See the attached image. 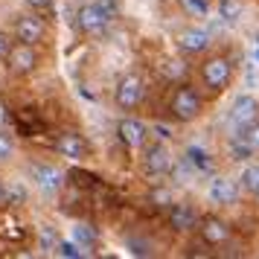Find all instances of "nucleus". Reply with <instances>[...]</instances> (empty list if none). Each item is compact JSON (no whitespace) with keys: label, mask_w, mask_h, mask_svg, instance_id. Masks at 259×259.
Returning a JSON list of instances; mask_svg holds the SVG:
<instances>
[{"label":"nucleus","mask_w":259,"mask_h":259,"mask_svg":"<svg viewBox=\"0 0 259 259\" xmlns=\"http://www.w3.org/2000/svg\"><path fill=\"white\" fill-rule=\"evenodd\" d=\"M163 73L169 76V79H181V76L187 73V67H184V61L169 59V61H163Z\"/></svg>","instance_id":"24"},{"label":"nucleus","mask_w":259,"mask_h":259,"mask_svg":"<svg viewBox=\"0 0 259 259\" xmlns=\"http://www.w3.org/2000/svg\"><path fill=\"white\" fill-rule=\"evenodd\" d=\"M26 6H29L32 12H38V9H50V6H53V0H26Z\"/></svg>","instance_id":"28"},{"label":"nucleus","mask_w":259,"mask_h":259,"mask_svg":"<svg viewBox=\"0 0 259 259\" xmlns=\"http://www.w3.org/2000/svg\"><path fill=\"white\" fill-rule=\"evenodd\" d=\"M143 96H146L143 79L137 73H125L117 82V88H114V105H117L119 111H134V108L143 102Z\"/></svg>","instance_id":"3"},{"label":"nucleus","mask_w":259,"mask_h":259,"mask_svg":"<svg viewBox=\"0 0 259 259\" xmlns=\"http://www.w3.org/2000/svg\"><path fill=\"white\" fill-rule=\"evenodd\" d=\"M201 236H204V242L207 245H224L227 239H230V224L222 222V219H215V215H210V219H201Z\"/></svg>","instance_id":"15"},{"label":"nucleus","mask_w":259,"mask_h":259,"mask_svg":"<svg viewBox=\"0 0 259 259\" xmlns=\"http://www.w3.org/2000/svg\"><path fill=\"white\" fill-rule=\"evenodd\" d=\"M44 38H47V24H44V18H38L35 12L21 15V18L15 21V41L38 47Z\"/></svg>","instance_id":"5"},{"label":"nucleus","mask_w":259,"mask_h":259,"mask_svg":"<svg viewBox=\"0 0 259 259\" xmlns=\"http://www.w3.org/2000/svg\"><path fill=\"white\" fill-rule=\"evenodd\" d=\"M117 137L125 149H143L149 143V125L143 119H134V117H122L117 125Z\"/></svg>","instance_id":"9"},{"label":"nucleus","mask_w":259,"mask_h":259,"mask_svg":"<svg viewBox=\"0 0 259 259\" xmlns=\"http://www.w3.org/2000/svg\"><path fill=\"white\" fill-rule=\"evenodd\" d=\"M189 6V12H198V15H207V0H184Z\"/></svg>","instance_id":"27"},{"label":"nucleus","mask_w":259,"mask_h":259,"mask_svg":"<svg viewBox=\"0 0 259 259\" xmlns=\"http://www.w3.org/2000/svg\"><path fill=\"white\" fill-rule=\"evenodd\" d=\"M9 47H12V44H9V35H6V32L0 29V59L6 56V50H9Z\"/></svg>","instance_id":"30"},{"label":"nucleus","mask_w":259,"mask_h":259,"mask_svg":"<svg viewBox=\"0 0 259 259\" xmlns=\"http://www.w3.org/2000/svg\"><path fill=\"white\" fill-rule=\"evenodd\" d=\"M207 195H210L212 204H219V207H230V204H236V198H239V184L230 181V178H224V175H215L210 181Z\"/></svg>","instance_id":"12"},{"label":"nucleus","mask_w":259,"mask_h":259,"mask_svg":"<svg viewBox=\"0 0 259 259\" xmlns=\"http://www.w3.org/2000/svg\"><path fill=\"white\" fill-rule=\"evenodd\" d=\"M201 96L195 88H189V84H181L175 94H172V114H175L181 122H192V119L201 117Z\"/></svg>","instance_id":"4"},{"label":"nucleus","mask_w":259,"mask_h":259,"mask_svg":"<svg viewBox=\"0 0 259 259\" xmlns=\"http://www.w3.org/2000/svg\"><path fill=\"white\" fill-rule=\"evenodd\" d=\"M172 169V154H169V149H166L163 143H157V146H149L146 149V157H143V172L146 175H166Z\"/></svg>","instance_id":"11"},{"label":"nucleus","mask_w":259,"mask_h":259,"mask_svg":"<svg viewBox=\"0 0 259 259\" xmlns=\"http://www.w3.org/2000/svg\"><path fill=\"white\" fill-rule=\"evenodd\" d=\"M70 239L76 242L79 247H94L96 245V230L91 227V224H84V222H79V224H73V233H70Z\"/></svg>","instance_id":"17"},{"label":"nucleus","mask_w":259,"mask_h":259,"mask_svg":"<svg viewBox=\"0 0 259 259\" xmlns=\"http://www.w3.org/2000/svg\"><path fill=\"white\" fill-rule=\"evenodd\" d=\"M6 122H9V111H6V105H3V102H0V128H3Z\"/></svg>","instance_id":"32"},{"label":"nucleus","mask_w":259,"mask_h":259,"mask_svg":"<svg viewBox=\"0 0 259 259\" xmlns=\"http://www.w3.org/2000/svg\"><path fill=\"white\" fill-rule=\"evenodd\" d=\"M0 198H3V181H0Z\"/></svg>","instance_id":"33"},{"label":"nucleus","mask_w":259,"mask_h":259,"mask_svg":"<svg viewBox=\"0 0 259 259\" xmlns=\"http://www.w3.org/2000/svg\"><path fill=\"white\" fill-rule=\"evenodd\" d=\"M56 245H59V236L53 233V227H44V230H41V247H44V250H53Z\"/></svg>","instance_id":"25"},{"label":"nucleus","mask_w":259,"mask_h":259,"mask_svg":"<svg viewBox=\"0 0 259 259\" xmlns=\"http://www.w3.org/2000/svg\"><path fill=\"white\" fill-rule=\"evenodd\" d=\"M128 247L134 256H149L152 253V245H143V242H128Z\"/></svg>","instance_id":"26"},{"label":"nucleus","mask_w":259,"mask_h":259,"mask_svg":"<svg viewBox=\"0 0 259 259\" xmlns=\"http://www.w3.org/2000/svg\"><path fill=\"white\" fill-rule=\"evenodd\" d=\"M187 163L192 166L195 172H210L212 160H210V154L204 152V149H198V146H189V149H187Z\"/></svg>","instance_id":"19"},{"label":"nucleus","mask_w":259,"mask_h":259,"mask_svg":"<svg viewBox=\"0 0 259 259\" xmlns=\"http://www.w3.org/2000/svg\"><path fill=\"white\" fill-rule=\"evenodd\" d=\"M96 3H99V6L111 15V18H117V3H114V0H96Z\"/></svg>","instance_id":"29"},{"label":"nucleus","mask_w":259,"mask_h":259,"mask_svg":"<svg viewBox=\"0 0 259 259\" xmlns=\"http://www.w3.org/2000/svg\"><path fill=\"white\" fill-rule=\"evenodd\" d=\"M233 137H239V140L245 143L250 152H259V119L247 122V125H242V128H236Z\"/></svg>","instance_id":"18"},{"label":"nucleus","mask_w":259,"mask_h":259,"mask_svg":"<svg viewBox=\"0 0 259 259\" xmlns=\"http://www.w3.org/2000/svg\"><path fill=\"white\" fill-rule=\"evenodd\" d=\"M6 64H9V70L15 76H26V73H32L38 67V53L32 44H12V47L6 50Z\"/></svg>","instance_id":"8"},{"label":"nucleus","mask_w":259,"mask_h":259,"mask_svg":"<svg viewBox=\"0 0 259 259\" xmlns=\"http://www.w3.org/2000/svg\"><path fill=\"white\" fill-rule=\"evenodd\" d=\"M245 15V0H219V18L224 24H236Z\"/></svg>","instance_id":"16"},{"label":"nucleus","mask_w":259,"mask_h":259,"mask_svg":"<svg viewBox=\"0 0 259 259\" xmlns=\"http://www.w3.org/2000/svg\"><path fill=\"white\" fill-rule=\"evenodd\" d=\"M210 44H212L210 32L201 29V26H189V29H184V32L178 35V47H181V53H187V56H198V53H204Z\"/></svg>","instance_id":"13"},{"label":"nucleus","mask_w":259,"mask_h":259,"mask_svg":"<svg viewBox=\"0 0 259 259\" xmlns=\"http://www.w3.org/2000/svg\"><path fill=\"white\" fill-rule=\"evenodd\" d=\"M256 61H259V47H256Z\"/></svg>","instance_id":"35"},{"label":"nucleus","mask_w":259,"mask_h":259,"mask_svg":"<svg viewBox=\"0 0 259 259\" xmlns=\"http://www.w3.org/2000/svg\"><path fill=\"white\" fill-rule=\"evenodd\" d=\"M29 178H32V184H35L44 195H56V192L64 187V172L53 163H32L29 166Z\"/></svg>","instance_id":"6"},{"label":"nucleus","mask_w":259,"mask_h":259,"mask_svg":"<svg viewBox=\"0 0 259 259\" xmlns=\"http://www.w3.org/2000/svg\"><path fill=\"white\" fill-rule=\"evenodd\" d=\"M152 198L160 201V207H166V204H169V195H166V192H160V189H154V192H152Z\"/></svg>","instance_id":"31"},{"label":"nucleus","mask_w":259,"mask_h":259,"mask_svg":"<svg viewBox=\"0 0 259 259\" xmlns=\"http://www.w3.org/2000/svg\"><path fill=\"white\" fill-rule=\"evenodd\" d=\"M259 119V99L253 94H242L233 99V105L227 111V122H230V128H242L247 122H253Z\"/></svg>","instance_id":"7"},{"label":"nucleus","mask_w":259,"mask_h":259,"mask_svg":"<svg viewBox=\"0 0 259 259\" xmlns=\"http://www.w3.org/2000/svg\"><path fill=\"white\" fill-rule=\"evenodd\" d=\"M201 82L207 84V91L222 94L224 88L233 82V64H230V59H224V56L207 59L201 64Z\"/></svg>","instance_id":"2"},{"label":"nucleus","mask_w":259,"mask_h":259,"mask_svg":"<svg viewBox=\"0 0 259 259\" xmlns=\"http://www.w3.org/2000/svg\"><path fill=\"white\" fill-rule=\"evenodd\" d=\"M56 253L64 256V259H82V256H88V250L79 247L73 239H70V242H59V245H56Z\"/></svg>","instance_id":"20"},{"label":"nucleus","mask_w":259,"mask_h":259,"mask_svg":"<svg viewBox=\"0 0 259 259\" xmlns=\"http://www.w3.org/2000/svg\"><path fill=\"white\" fill-rule=\"evenodd\" d=\"M12 154H15V140H12V134H6V131L0 128V163H6Z\"/></svg>","instance_id":"22"},{"label":"nucleus","mask_w":259,"mask_h":259,"mask_svg":"<svg viewBox=\"0 0 259 259\" xmlns=\"http://www.w3.org/2000/svg\"><path fill=\"white\" fill-rule=\"evenodd\" d=\"M250 154H253V152H250V149H247L239 137H233V140H230V157H233V160H247Z\"/></svg>","instance_id":"23"},{"label":"nucleus","mask_w":259,"mask_h":259,"mask_svg":"<svg viewBox=\"0 0 259 259\" xmlns=\"http://www.w3.org/2000/svg\"><path fill=\"white\" fill-rule=\"evenodd\" d=\"M169 222H172L175 230L187 233V230H195V227L201 224V215H198V210H195L192 204H175L172 212H169Z\"/></svg>","instance_id":"14"},{"label":"nucleus","mask_w":259,"mask_h":259,"mask_svg":"<svg viewBox=\"0 0 259 259\" xmlns=\"http://www.w3.org/2000/svg\"><path fill=\"white\" fill-rule=\"evenodd\" d=\"M239 181H242V189H247V192H256V189H259V166H245Z\"/></svg>","instance_id":"21"},{"label":"nucleus","mask_w":259,"mask_h":259,"mask_svg":"<svg viewBox=\"0 0 259 259\" xmlns=\"http://www.w3.org/2000/svg\"><path fill=\"white\" fill-rule=\"evenodd\" d=\"M56 152L61 157H67V160L82 163V160H88V154H91V146H88V140H84L79 131H64V134H59V140H56Z\"/></svg>","instance_id":"10"},{"label":"nucleus","mask_w":259,"mask_h":259,"mask_svg":"<svg viewBox=\"0 0 259 259\" xmlns=\"http://www.w3.org/2000/svg\"><path fill=\"white\" fill-rule=\"evenodd\" d=\"M256 47H259V29H256Z\"/></svg>","instance_id":"34"},{"label":"nucleus","mask_w":259,"mask_h":259,"mask_svg":"<svg viewBox=\"0 0 259 259\" xmlns=\"http://www.w3.org/2000/svg\"><path fill=\"white\" fill-rule=\"evenodd\" d=\"M256 198H259V189H256Z\"/></svg>","instance_id":"36"},{"label":"nucleus","mask_w":259,"mask_h":259,"mask_svg":"<svg viewBox=\"0 0 259 259\" xmlns=\"http://www.w3.org/2000/svg\"><path fill=\"white\" fill-rule=\"evenodd\" d=\"M111 15L99 6V3H84V6H79V12H76V26H79V32H84V35L91 38H102L111 29Z\"/></svg>","instance_id":"1"}]
</instances>
